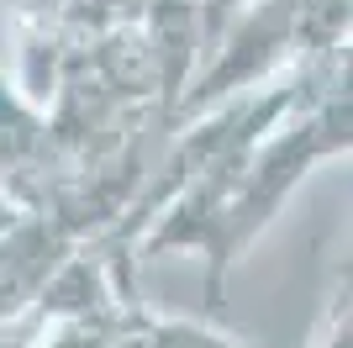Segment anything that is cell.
Here are the masks:
<instances>
[{
    "mask_svg": "<svg viewBox=\"0 0 353 348\" xmlns=\"http://www.w3.org/2000/svg\"><path fill=\"white\" fill-rule=\"evenodd\" d=\"M348 48V0H253L211 43V64L195 74L169 116H211L285 58H327Z\"/></svg>",
    "mask_w": 353,
    "mask_h": 348,
    "instance_id": "1",
    "label": "cell"
},
{
    "mask_svg": "<svg viewBox=\"0 0 353 348\" xmlns=\"http://www.w3.org/2000/svg\"><path fill=\"white\" fill-rule=\"evenodd\" d=\"M190 6H195V27H201V53H211V43L232 27V16L248 11L253 0H190Z\"/></svg>",
    "mask_w": 353,
    "mask_h": 348,
    "instance_id": "2",
    "label": "cell"
}]
</instances>
